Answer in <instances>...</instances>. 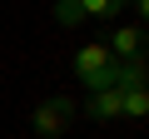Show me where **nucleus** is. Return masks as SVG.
Instances as JSON below:
<instances>
[{"label": "nucleus", "instance_id": "1", "mask_svg": "<svg viewBox=\"0 0 149 139\" xmlns=\"http://www.w3.org/2000/svg\"><path fill=\"white\" fill-rule=\"evenodd\" d=\"M74 75H80V85H85L90 95H100V90H114L119 60L104 50V40H90V45H80V55H74Z\"/></svg>", "mask_w": 149, "mask_h": 139}, {"label": "nucleus", "instance_id": "7", "mask_svg": "<svg viewBox=\"0 0 149 139\" xmlns=\"http://www.w3.org/2000/svg\"><path fill=\"white\" fill-rule=\"evenodd\" d=\"M55 20H60V25H80V20H85V5L65 0V5H55Z\"/></svg>", "mask_w": 149, "mask_h": 139}, {"label": "nucleus", "instance_id": "8", "mask_svg": "<svg viewBox=\"0 0 149 139\" xmlns=\"http://www.w3.org/2000/svg\"><path fill=\"white\" fill-rule=\"evenodd\" d=\"M85 15H100V20H114V15H119V0H90V5H85Z\"/></svg>", "mask_w": 149, "mask_h": 139}, {"label": "nucleus", "instance_id": "3", "mask_svg": "<svg viewBox=\"0 0 149 139\" xmlns=\"http://www.w3.org/2000/svg\"><path fill=\"white\" fill-rule=\"evenodd\" d=\"M104 50H109V55H114V60L124 65V60L144 55V30H139V25H119V30H114V35L104 40Z\"/></svg>", "mask_w": 149, "mask_h": 139}, {"label": "nucleus", "instance_id": "5", "mask_svg": "<svg viewBox=\"0 0 149 139\" xmlns=\"http://www.w3.org/2000/svg\"><path fill=\"white\" fill-rule=\"evenodd\" d=\"M144 75H149V65H144V55H134V60H124V65H119L114 90H139V85H144Z\"/></svg>", "mask_w": 149, "mask_h": 139}, {"label": "nucleus", "instance_id": "2", "mask_svg": "<svg viewBox=\"0 0 149 139\" xmlns=\"http://www.w3.org/2000/svg\"><path fill=\"white\" fill-rule=\"evenodd\" d=\"M80 114L74 109V99L70 95H50V99H40L35 104V114H30V129L40 134V139H60L65 129H70V119Z\"/></svg>", "mask_w": 149, "mask_h": 139}, {"label": "nucleus", "instance_id": "4", "mask_svg": "<svg viewBox=\"0 0 149 139\" xmlns=\"http://www.w3.org/2000/svg\"><path fill=\"white\" fill-rule=\"evenodd\" d=\"M85 114H90V119H100V124H109V119H124V109H119V90H100V95H90Z\"/></svg>", "mask_w": 149, "mask_h": 139}, {"label": "nucleus", "instance_id": "6", "mask_svg": "<svg viewBox=\"0 0 149 139\" xmlns=\"http://www.w3.org/2000/svg\"><path fill=\"white\" fill-rule=\"evenodd\" d=\"M119 109H124V119H144L149 114V90L139 85V90H119Z\"/></svg>", "mask_w": 149, "mask_h": 139}]
</instances>
